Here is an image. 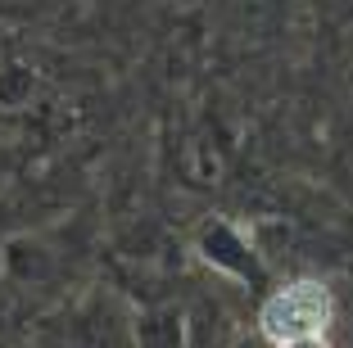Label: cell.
Instances as JSON below:
<instances>
[{
	"mask_svg": "<svg viewBox=\"0 0 353 348\" xmlns=\"http://www.w3.org/2000/svg\"><path fill=\"white\" fill-rule=\"evenodd\" d=\"M335 317V298L322 280H290L263 303V335L272 344L285 339H303V335H326Z\"/></svg>",
	"mask_w": 353,
	"mask_h": 348,
	"instance_id": "cell-1",
	"label": "cell"
},
{
	"mask_svg": "<svg viewBox=\"0 0 353 348\" xmlns=\"http://www.w3.org/2000/svg\"><path fill=\"white\" fill-rule=\"evenodd\" d=\"M276 348H331V339L326 335H303V339H285V344H276Z\"/></svg>",
	"mask_w": 353,
	"mask_h": 348,
	"instance_id": "cell-2",
	"label": "cell"
}]
</instances>
